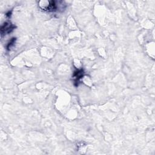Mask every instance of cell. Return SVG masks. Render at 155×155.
I'll return each instance as SVG.
<instances>
[{"label": "cell", "mask_w": 155, "mask_h": 155, "mask_svg": "<svg viewBox=\"0 0 155 155\" xmlns=\"http://www.w3.org/2000/svg\"><path fill=\"white\" fill-rule=\"evenodd\" d=\"M15 28V26L13 25L10 22H4L1 27V34L2 36L3 35H5L7 34L12 32Z\"/></svg>", "instance_id": "1"}, {"label": "cell", "mask_w": 155, "mask_h": 155, "mask_svg": "<svg viewBox=\"0 0 155 155\" xmlns=\"http://www.w3.org/2000/svg\"><path fill=\"white\" fill-rule=\"evenodd\" d=\"M47 5H39L40 7L44 10L48 12H54L56 11L58 8L56 2L54 1H47Z\"/></svg>", "instance_id": "2"}, {"label": "cell", "mask_w": 155, "mask_h": 155, "mask_svg": "<svg viewBox=\"0 0 155 155\" xmlns=\"http://www.w3.org/2000/svg\"><path fill=\"white\" fill-rule=\"evenodd\" d=\"M84 74V71L83 69L76 70L73 73V78L74 81V85L78 86V84L80 79H81Z\"/></svg>", "instance_id": "3"}, {"label": "cell", "mask_w": 155, "mask_h": 155, "mask_svg": "<svg viewBox=\"0 0 155 155\" xmlns=\"http://www.w3.org/2000/svg\"><path fill=\"white\" fill-rule=\"evenodd\" d=\"M15 41H16V38H12V39L10 41V42L8 43V44H7V50H9V49L12 47V46H13V45H14Z\"/></svg>", "instance_id": "4"}]
</instances>
